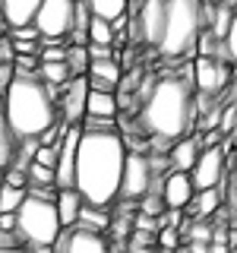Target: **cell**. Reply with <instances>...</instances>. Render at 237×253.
<instances>
[{"label":"cell","instance_id":"cell-10","mask_svg":"<svg viewBox=\"0 0 237 253\" xmlns=\"http://www.w3.org/2000/svg\"><path fill=\"white\" fill-rule=\"evenodd\" d=\"M231 83V67L225 60H215V57H199L193 63V85L196 92H202L205 98L212 95H221Z\"/></svg>","mask_w":237,"mask_h":253},{"label":"cell","instance_id":"cell-23","mask_svg":"<svg viewBox=\"0 0 237 253\" xmlns=\"http://www.w3.org/2000/svg\"><path fill=\"white\" fill-rule=\"evenodd\" d=\"M38 76H41V83L51 85V89H60L63 83L73 79V73H70L67 63H38Z\"/></svg>","mask_w":237,"mask_h":253},{"label":"cell","instance_id":"cell-4","mask_svg":"<svg viewBox=\"0 0 237 253\" xmlns=\"http://www.w3.org/2000/svg\"><path fill=\"white\" fill-rule=\"evenodd\" d=\"M60 218L54 209V200H38L26 193L22 206L16 209V234L22 237L26 250L32 253H51V247L60 237Z\"/></svg>","mask_w":237,"mask_h":253},{"label":"cell","instance_id":"cell-30","mask_svg":"<svg viewBox=\"0 0 237 253\" xmlns=\"http://www.w3.org/2000/svg\"><path fill=\"white\" fill-rule=\"evenodd\" d=\"M32 162L44 165V168H57V146H38Z\"/></svg>","mask_w":237,"mask_h":253},{"label":"cell","instance_id":"cell-18","mask_svg":"<svg viewBox=\"0 0 237 253\" xmlns=\"http://www.w3.org/2000/svg\"><path fill=\"white\" fill-rule=\"evenodd\" d=\"M82 206H85V203H82V196H79L73 187H70V190H57V196H54V209H57L60 228H73Z\"/></svg>","mask_w":237,"mask_h":253},{"label":"cell","instance_id":"cell-40","mask_svg":"<svg viewBox=\"0 0 237 253\" xmlns=\"http://www.w3.org/2000/svg\"><path fill=\"white\" fill-rule=\"evenodd\" d=\"M13 42L10 38H0V63H13Z\"/></svg>","mask_w":237,"mask_h":253},{"label":"cell","instance_id":"cell-25","mask_svg":"<svg viewBox=\"0 0 237 253\" xmlns=\"http://www.w3.org/2000/svg\"><path fill=\"white\" fill-rule=\"evenodd\" d=\"M85 35H89V44H105V47H111V42H114V29H111V22L98 19V16H92V19H89Z\"/></svg>","mask_w":237,"mask_h":253},{"label":"cell","instance_id":"cell-42","mask_svg":"<svg viewBox=\"0 0 237 253\" xmlns=\"http://www.w3.org/2000/svg\"><path fill=\"white\" fill-rule=\"evenodd\" d=\"M187 253H209V244H187Z\"/></svg>","mask_w":237,"mask_h":253},{"label":"cell","instance_id":"cell-15","mask_svg":"<svg viewBox=\"0 0 237 253\" xmlns=\"http://www.w3.org/2000/svg\"><path fill=\"white\" fill-rule=\"evenodd\" d=\"M44 0H0V16L10 29H19V26H32L35 22L38 10H41Z\"/></svg>","mask_w":237,"mask_h":253},{"label":"cell","instance_id":"cell-11","mask_svg":"<svg viewBox=\"0 0 237 253\" xmlns=\"http://www.w3.org/2000/svg\"><path fill=\"white\" fill-rule=\"evenodd\" d=\"M51 253H111V244L105 241V234H95V231H85V228L73 225L60 231Z\"/></svg>","mask_w":237,"mask_h":253},{"label":"cell","instance_id":"cell-41","mask_svg":"<svg viewBox=\"0 0 237 253\" xmlns=\"http://www.w3.org/2000/svg\"><path fill=\"white\" fill-rule=\"evenodd\" d=\"M0 231H16V215H0Z\"/></svg>","mask_w":237,"mask_h":253},{"label":"cell","instance_id":"cell-45","mask_svg":"<svg viewBox=\"0 0 237 253\" xmlns=\"http://www.w3.org/2000/svg\"><path fill=\"white\" fill-rule=\"evenodd\" d=\"M3 29H6V22H3V16H0V35H3Z\"/></svg>","mask_w":237,"mask_h":253},{"label":"cell","instance_id":"cell-22","mask_svg":"<svg viewBox=\"0 0 237 253\" xmlns=\"http://www.w3.org/2000/svg\"><path fill=\"white\" fill-rule=\"evenodd\" d=\"M79 228H85V231H95V234H105L111 228V215L108 209H95V206H82L79 209V218H76Z\"/></svg>","mask_w":237,"mask_h":253},{"label":"cell","instance_id":"cell-26","mask_svg":"<svg viewBox=\"0 0 237 253\" xmlns=\"http://www.w3.org/2000/svg\"><path fill=\"white\" fill-rule=\"evenodd\" d=\"M67 67H70L73 76L89 73V54H85V44H70L67 47Z\"/></svg>","mask_w":237,"mask_h":253},{"label":"cell","instance_id":"cell-8","mask_svg":"<svg viewBox=\"0 0 237 253\" xmlns=\"http://www.w3.org/2000/svg\"><path fill=\"white\" fill-rule=\"evenodd\" d=\"M85 98H89V79L73 76L57 89V121L63 126H79L85 117Z\"/></svg>","mask_w":237,"mask_h":253},{"label":"cell","instance_id":"cell-34","mask_svg":"<svg viewBox=\"0 0 237 253\" xmlns=\"http://www.w3.org/2000/svg\"><path fill=\"white\" fill-rule=\"evenodd\" d=\"M6 187H16V190H26L29 187V177L26 171H16V168H6V177H3Z\"/></svg>","mask_w":237,"mask_h":253},{"label":"cell","instance_id":"cell-3","mask_svg":"<svg viewBox=\"0 0 237 253\" xmlns=\"http://www.w3.org/2000/svg\"><path fill=\"white\" fill-rule=\"evenodd\" d=\"M3 111L16 142H38L47 126L57 124V89L41 83V76H13L3 92Z\"/></svg>","mask_w":237,"mask_h":253},{"label":"cell","instance_id":"cell-1","mask_svg":"<svg viewBox=\"0 0 237 253\" xmlns=\"http://www.w3.org/2000/svg\"><path fill=\"white\" fill-rule=\"evenodd\" d=\"M126 165V142L117 130H92L79 133L76 165H73V190L85 206L108 209L120 196Z\"/></svg>","mask_w":237,"mask_h":253},{"label":"cell","instance_id":"cell-13","mask_svg":"<svg viewBox=\"0 0 237 253\" xmlns=\"http://www.w3.org/2000/svg\"><path fill=\"white\" fill-rule=\"evenodd\" d=\"M79 126H70L57 142V168H54V187L70 190L73 187V165H76V146H79Z\"/></svg>","mask_w":237,"mask_h":253},{"label":"cell","instance_id":"cell-44","mask_svg":"<svg viewBox=\"0 0 237 253\" xmlns=\"http://www.w3.org/2000/svg\"><path fill=\"white\" fill-rule=\"evenodd\" d=\"M0 253H32V250H26V247H16V250H0Z\"/></svg>","mask_w":237,"mask_h":253},{"label":"cell","instance_id":"cell-31","mask_svg":"<svg viewBox=\"0 0 237 253\" xmlns=\"http://www.w3.org/2000/svg\"><path fill=\"white\" fill-rule=\"evenodd\" d=\"M10 42H41L35 26H19V29H10Z\"/></svg>","mask_w":237,"mask_h":253},{"label":"cell","instance_id":"cell-21","mask_svg":"<svg viewBox=\"0 0 237 253\" xmlns=\"http://www.w3.org/2000/svg\"><path fill=\"white\" fill-rule=\"evenodd\" d=\"M82 3L89 6L92 16H98V19H105V22H114V19H120V16H126L130 0H82Z\"/></svg>","mask_w":237,"mask_h":253},{"label":"cell","instance_id":"cell-9","mask_svg":"<svg viewBox=\"0 0 237 253\" xmlns=\"http://www.w3.org/2000/svg\"><path fill=\"white\" fill-rule=\"evenodd\" d=\"M152 165L146 152H126L123 180H120V200H142L152 187Z\"/></svg>","mask_w":237,"mask_h":253},{"label":"cell","instance_id":"cell-5","mask_svg":"<svg viewBox=\"0 0 237 253\" xmlns=\"http://www.w3.org/2000/svg\"><path fill=\"white\" fill-rule=\"evenodd\" d=\"M202 35V0H168V22L158 51L164 57H187Z\"/></svg>","mask_w":237,"mask_h":253},{"label":"cell","instance_id":"cell-20","mask_svg":"<svg viewBox=\"0 0 237 253\" xmlns=\"http://www.w3.org/2000/svg\"><path fill=\"white\" fill-rule=\"evenodd\" d=\"M16 136L10 130V121H6V111H3V95H0V174L13 165V155H16Z\"/></svg>","mask_w":237,"mask_h":253},{"label":"cell","instance_id":"cell-17","mask_svg":"<svg viewBox=\"0 0 237 253\" xmlns=\"http://www.w3.org/2000/svg\"><path fill=\"white\" fill-rule=\"evenodd\" d=\"M218 206H221V187L202 190V193H193V200L187 203L184 215H187V221H205L209 215H215Z\"/></svg>","mask_w":237,"mask_h":253},{"label":"cell","instance_id":"cell-14","mask_svg":"<svg viewBox=\"0 0 237 253\" xmlns=\"http://www.w3.org/2000/svg\"><path fill=\"white\" fill-rule=\"evenodd\" d=\"M161 200H164V209H187V203L193 200V184H190V174H164L161 180Z\"/></svg>","mask_w":237,"mask_h":253},{"label":"cell","instance_id":"cell-28","mask_svg":"<svg viewBox=\"0 0 237 253\" xmlns=\"http://www.w3.org/2000/svg\"><path fill=\"white\" fill-rule=\"evenodd\" d=\"M26 177H29V187H54V168H44V165H38V162H29ZM54 190H57V187H54Z\"/></svg>","mask_w":237,"mask_h":253},{"label":"cell","instance_id":"cell-12","mask_svg":"<svg viewBox=\"0 0 237 253\" xmlns=\"http://www.w3.org/2000/svg\"><path fill=\"white\" fill-rule=\"evenodd\" d=\"M139 35L146 44L158 47L164 35V22H168V0H142V10H139Z\"/></svg>","mask_w":237,"mask_h":253},{"label":"cell","instance_id":"cell-43","mask_svg":"<svg viewBox=\"0 0 237 253\" xmlns=\"http://www.w3.org/2000/svg\"><path fill=\"white\" fill-rule=\"evenodd\" d=\"M209 253H231L228 244H209Z\"/></svg>","mask_w":237,"mask_h":253},{"label":"cell","instance_id":"cell-2","mask_svg":"<svg viewBox=\"0 0 237 253\" xmlns=\"http://www.w3.org/2000/svg\"><path fill=\"white\" fill-rule=\"evenodd\" d=\"M193 67H184V73L161 76L152 85L146 105H142L139 121L149 133L164 142H177L187 136V130L196 121V105H193Z\"/></svg>","mask_w":237,"mask_h":253},{"label":"cell","instance_id":"cell-33","mask_svg":"<svg viewBox=\"0 0 237 253\" xmlns=\"http://www.w3.org/2000/svg\"><path fill=\"white\" fill-rule=\"evenodd\" d=\"M158 244H161V250H174L180 244V234L174 228H158Z\"/></svg>","mask_w":237,"mask_h":253},{"label":"cell","instance_id":"cell-39","mask_svg":"<svg viewBox=\"0 0 237 253\" xmlns=\"http://www.w3.org/2000/svg\"><path fill=\"white\" fill-rule=\"evenodd\" d=\"M10 83H13V63H0V95L6 92Z\"/></svg>","mask_w":237,"mask_h":253},{"label":"cell","instance_id":"cell-37","mask_svg":"<svg viewBox=\"0 0 237 253\" xmlns=\"http://www.w3.org/2000/svg\"><path fill=\"white\" fill-rule=\"evenodd\" d=\"M16 247H26L22 237L16 231H0V250H16Z\"/></svg>","mask_w":237,"mask_h":253},{"label":"cell","instance_id":"cell-27","mask_svg":"<svg viewBox=\"0 0 237 253\" xmlns=\"http://www.w3.org/2000/svg\"><path fill=\"white\" fill-rule=\"evenodd\" d=\"M22 200H26V190H16V187H6L0 184V215H16V209L22 206Z\"/></svg>","mask_w":237,"mask_h":253},{"label":"cell","instance_id":"cell-29","mask_svg":"<svg viewBox=\"0 0 237 253\" xmlns=\"http://www.w3.org/2000/svg\"><path fill=\"white\" fill-rule=\"evenodd\" d=\"M228 209H231V215L237 221V149L231 155V174H228Z\"/></svg>","mask_w":237,"mask_h":253},{"label":"cell","instance_id":"cell-32","mask_svg":"<svg viewBox=\"0 0 237 253\" xmlns=\"http://www.w3.org/2000/svg\"><path fill=\"white\" fill-rule=\"evenodd\" d=\"M225 47H228V60L237 63V13H234L231 29H228V35H225Z\"/></svg>","mask_w":237,"mask_h":253},{"label":"cell","instance_id":"cell-7","mask_svg":"<svg viewBox=\"0 0 237 253\" xmlns=\"http://www.w3.org/2000/svg\"><path fill=\"white\" fill-rule=\"evenodd\" d=\"M228 171V155L221 146H209L202 149L199 158H196L193 171H190V184H193V193H202V190H215L221 187Z\"/></svg>","mask_w":237,"mask_h":253},{"label":"cell","instance_id":"cell-6","mask_svg":"<svg viewBox=\"0 0 237 253\" xmlns=\"http://www.w3.org/2000/svg\"><path fill=\"white\" fill-rule=\"evenodd\" d=\"M32 26L38 29L41 38H54V42L70 38L76 26V0H44Z\"/></svg>","mask_w":237,"mask_h":253},{"label":"cell","instance_id":"cell-16","mask_svg":"<svg viewBox=\"0 0 237 253\" xmlns=\"http://www.w3.org/2000/svg\"><path fill=\"white\" fill-rule=\"evenodd\" d=\"M199 152H202L199 136H184V139H177V142L171 146V155H168L171 171L190 174V171H193V165H196V158H199Z\"/></svg>","mask_w":237,"mask_h":253},{"label":"cell","instance_id":"cell-36","mask_svg":"<svg viewBox=\"0 0 237 253\" xmlns=\"http://www.w3.org/2000/svg\"><path fill=\"white\" fill-rule=\"evenodd\" d=\"M158 225H161V228H174V231H177V228L184 225V212H180V209H168Z\"/></svg>","mask_w":237,"mask_h":253},{"label":"cell","instance_id":"cell-38","mask_svg":"<svg viewBox=\"0 0 237 253\" xmlns=\"http://www.w3.org/2000/svg\"><path fill=\"white\" fill-rule=\"evenodd\" d=\"M136 231H146V234H158V218H149V215H136Z\"/></svg>","mask_w":237,"mask_h":253},{"label":"cell","instance_id":"cell-24","mask_svg":"<svg viewBox=\"0 0 237 253\" xmlns=\"http://www.w3.org/2000/svg\"><path fill=\"white\" fill-rule=\"evenodd\" d=\"M85 76H95V79H105V83L117 85V83H120V63H117V60H92Z\"/></svg>","mask_w":237,"mask_h":253},{"label":"cell","instance_id":"cell-35","mask_svg":"<svg viewBox=\"0 0 237 253\" xmlns=\"http://www.w3.org/2000/svg\"><path fill=\"white\" fill-rule=\"evenodd\" d=\"M85 54H89V63L92 60H114V51L105 44H85Z\"/></svg>","mask_w":237,"mask_h":253},{"label":"cell","instance_id":"cell-19","mask_svg":"<svg viewBox=\"0 0 237 253\" xmlns=\"http://www.w3.org/2000/svg\"><path fill=\"white\" fill-rule=\"evenodd\" d=\"M85 117L114 121V117H117V95H111V92H89V98H85Z\"/></svg>","mask_w":237,"mask_h":253}]
</instances>
